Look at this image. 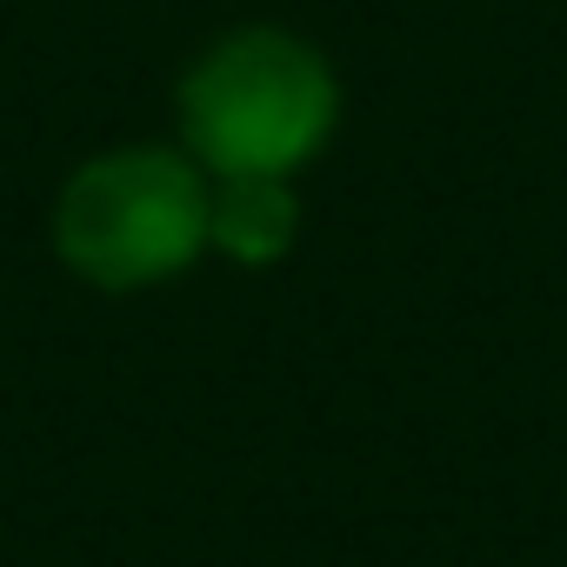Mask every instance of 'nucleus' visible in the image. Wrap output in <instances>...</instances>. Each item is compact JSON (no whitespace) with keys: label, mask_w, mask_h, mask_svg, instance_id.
I'll list each match as a JSON object with an SVG mask.
<instances>
[{"label":"nucleus","mask_w":567,"mask_h":567,"mask_svg":"<svg viewBox=\"0 0 567 567\" xmlns=\"http://www.w3.org/2000/svg\"><path fill=\"white\" fill-rule=\"evenodd\" d=\"M341 121V81L288 28H234L181 81V141L207 174H301Z\"/></svg>","instance_id":"f257e3e1"},{"label":"nucleus","mask_w":567,"mask_h":567,"mask_svg":"<svg viewBox=\"0 0 567 567\" xmlns=\"http://www.w3.org/2000/svg\"><path fill=\"white\" fill-rule=\"evenodd\" d=\"M207 167L187 147H107L54 194V254L101 295H141L207 254Z\"/></svg>","instance_id":"f03ea898"},{"label":"nucleus","mask_w":567,"mask_h":567,"mask_svg":"<svg viewBox=\"0 0 567 567\" xmlns=\"http://www.w3.org/2000/svg\"><path fill=\"white\" fill-rule=\"evenodd\" d=\"M207 247L234 267H274L301 240L295 174H207Z\"/></svg>","instance_id":"7ed1b4c3"}]
</instances>
